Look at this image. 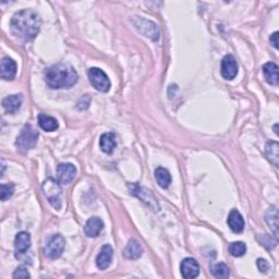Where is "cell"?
Masks as SVG:
<instances>
[{"label":"cell","mask_w":279,"mask_h":279,"mask_svg":"<svg viewBox=\"0 0 279 279\" xmlns=\"http://www.w3.org/2000/svg\"><path fill=\"white\" fill-rule=\"evenodd\" d=\"M262 238H263L262 239V244L267 247V249H272V247L276 246V241L272 239L271 237H269L268 234H264Z\"/></svg>","instance_id":"f1b7e54d"},{"label":"cell","mask_w":279,"mask_h":279,"mask_svg":"<svg viewBox=\"0 0 279 279\" xmlns=\"http://www.w3.org/2000/svg\"><path fill=\"white\" fill-rule=\"evenodd\" d=\"M220 73L226 80H233L238 74V63L232 55H227L221 60Z\"/></svg>","instance_id":"9c48e42d"},{"label":"cell","mask_w":279,"mask_h":279,"mask_svg":"<svg viewBox=\"0 0 279 279\" xmlns=\"http://www.w3.org/2000/svg\"><path fill=\"white\" fill-rule=\"evenodd\" d=\"M128 187L131 191V193L135 196H138L142 202L146 203L148 206L151 208H153L154 210H159V205L158 202L155 196L152 194L151 191L146 190L145 188L141 187L138 183H132V184H128Z\"/></svg>","instance_id":"ba28073f"},{"label":"cell","mask_w":279,"mask_h":279,"mask_svg":"<svg viewBox=\"0 0 279 279\" xmlns=\"http://www.w3.org/2000/svg\"><path fill=\"white\" fill-rule=\"evenodd\" d=\"M41 18L35 11L24 9L17 12L10 22L11 32L17 37L24 41L34 40L40 32Z\"/></svg>","instance_id":"6da1fadb"},{"label":"cell","mask_w":279,"mask_h":279,"mask_svg":"<svg viewBox=\"0 0 279 279\" xmlns=\"http://www.w3.org/2000/svg\"><path fill=\"white\" fill-rule=\"evenodd\" d=\"M15 193V185L12 183H3L2 184V192H0V197L2 201H7Z\"/></svg>","instance_id":"4316f807"},{"label":"cell","mask_w":279,"mask_h":279,"mask_svg":"<svg viewBox=\"0 0 279 279\" xmlns=\"http://www.w3.org/2000/svg\"><path fill=\"white\" fill-rule=\"evenodd\" d=\"M37 141H39V132L31 125H27L23 127L17 138L16 145L21 153H27L36 146Z\"/></svg>","instance_id":"277c9868"},{"label":"cell","mask_w":279,"mask_h":279,"mask_svg":"<svg viewBox=\"0 0 279 279\" xmlns=\"http://www.w3.org/2000/svg\"><path fill=\"white\" fill-rule=\"evenodd\" d=\"M142 253H143V249H142V245L139 241L131 239L125 247V250H123V256L128 259H138L141 257Z\"/></svg>","instance_id":"ac0fdd59"},{"label":"cell","mask_w":279,"mask_h":279,"mask_svg":"<svg viewBox=\"0 0 279 279\" xmlns=\"http://www.w3.org/2000/svg\"><path fill=\"white\" fill-rule=\"evenodd\" d=\"M104 229V222L98 217H91V218L86 221L84 227V232L90 238H96L102 232Z\"/></svg>","instance_id":"9a60e30c"},{"label":"cell","mask_w":279,"mask_h":279,"mask_svg":"<svg viewBox=\"0 0 279 279\" xmlns=\"http://www.w3.org/2000/svg\"><path fill=\"white\" fill-rule=\"evenodd\" d=\"M99 146H101V150L104 153L106 154L113 153L117 146L116 134L114 132H107L102 134L101 140H99Z\"/></svg>","instance_id":"d6986e66"},{"label":"cell","mask_w":279,"mask_h":279,"mask_svg":"<svg viewBox=\"0 0 279 279\" xmlns=\"http://www.w3.org/2000/svg\"><path fill=\"white\" fill-rule=\"evenodd\" d=\"M229 253L231 254L234 257H240L243 256L246 252V245L241 242V241H237V242H232L229 245Z\"/></svg>","instance_id":"484cf974"},{"label":"cell","mask_w":279,"mask_h":279,"mask_svg":"<svg viewBox=\"0 0 279 279\" xmlns=\"http://www.w3.org/2000/svg\"><path fill=\"white\" fill-rule=\"evenodd\" d=\"M31 247V235L27 231H21L16 235L15 250L18 254H24Z\"/></svg>","instance_id":"e0dca14e"},{"label":"cell","mask_w":279,"mask_h":279,"mask_svg":"<svg viewBox=\"0 0 279 279\" xmlns=\"http://www.w3.org/2000/svg\"><path fill=\"white\" fill-rule=\"evenodd\" d=\"M265 154L267 156L268 160L278 167V159H279V145L276 141H269L266 143L265 146Z\"/></svg>","instance_id":"603a6c76"},{"label":"cell","mask_w":279,"mask_h":279,"mask_svg":"<svg viewBox=\"0 0 279 279\" xmlns=\"http://www.w3.org/2000/svg\"><path fill=\"white\" fill-rule=\"evenodd\" d=\"M265 220L267 222V225L274 232L275 237L278 235V210L276 206H271L268 208L265 215Z\"/></svg>","instance_id":"cb8c5ba5"},{"label":"cell","mask_w":279,"mask_h":279,"mask_svg":"<svg viewBox=\"0 0 279 279\" xmlns=\"http://www.w3.org/2000/svg\"><path fill=\"white\" fill-rule=\"evenodd\" d=\"M37 120H39L40 127L43 130H44V131H46V132L56 131V130H57L58 127H59L58 121L56 120L54 117H51V116L45 115V114L39 115V118H37Z\"/></svg>","instance_id":"44dd1931"},{"label":"cell","mask_w":279,"mask_h":279,"mask_svg":"<svg viewBox=\"0 0 279 279\" xmlns=\"http://www.w3.org/2000/svg\"><path fill=\"white\" fill-rule=\"evenodd\" d=\"M65 247H66V240L63 235L54 234L46 242V245L44 247V253L47 257L55 259L63 255Z\"/></svg>","instance_id":"52a82bcc"},{"label":"cell","mask_w":279,"mask_h":279,"mask_svg":"<svg viewBox=\"0 0 279 279\" xmlns=\"http://www.w3.org/2000/svg\"><path fill=\"white\" fill-rule=\"evenodd\" d=\"M12 277H14L15 279L19 278V279H27V278H30L31 275L29 274V271L26 267H18L15 272H14V275H12Z\"/></svg>","instance_id":"83f0119b"},{"label":"cell","mask_w":279,"mask_h":279,"mask_svg":"<svg viewBox=\"0 0 279 279\" xmlns=\"http://www.w3.org/2000/svg\"><path fill=\"white\" fill-rule=\"evenodd\" d=\"M78 73L70 65L59 64L45 71V81L51 89H70L78 82Z\"/></svg>","instance_id":"7a4b0ae2"},{"label":"cell","mask_w":279,"mask_h":279,"mask_svg":"<svg viewBox=\"0 0 279 279\" xmlns=\"http://www.w3.org/2000/svg\"><path fill=\"white\" fill-rule=\"evenodd\" d=\"M278 35L279 33L278 32H274L270 37H269V42H270V44L274 46L276 49H278V44H279V42H278Z\"/></svg>","instance_id":"4dcf8cb0"},{"label":"cell","mask_w":279,"mask_h":279,"mask_svg":"<svg viewBox=\"0 0 279 279\" xmlns=\"http://www.w3.org/2000/svg\"><path fill=\"white\" fill-rule=\"evenodd\" d=\"M256 265H257V268L259 269V271H261V272H267V270L270 267L268 262L264 258H258L257 262H256Z\"/></svg>","instance_id":"f546056e"},{"label":"cell","mask_w":279,"mask_h":279,"mask_svg":"<svg viewBox=\"0 0 279 279\" xmlns=\"http://www.w3.org/2000/svg\"><path fill=\"white\" fill-rule=\"evenodd\" d=\"M18 66L16 61L10 57H4L0 64V77L6 81H12L16 78Z\"/></svg>","instance_id":"7c38bea8"},{"label":"cell","mask_w":279,"mask_h":279,"mask_svg":"<svg viewBox=\"0 0 279 279\" xmlns=\"http://www.w3.org/2000/svg\"><path fill=\"white\" fill-rule=\"evenodd\" d=\"M210 271L216 278H228L230 275V270H229L228 266L225 263L214 264L212 268H210Z\"/></svg>","instance_id":"d4e9b609"},{"label":"cell","mask_w":279,"mask_h":279,"mask_svg":"<svg viewBox=\"0 0 279 279\" xmlns=\"http://www.w3.org/2000/svg\"><path fill=\"white\" fill-rule=\"evenodd\" d=\"M42 190L44 192L49 204L57 210H59L61 208V205H63V189H61V183L59 181H56L53 178H48L43 182Z\"/></svg>","instance_id":"3957f363"},{"label":"cell","mask_w":279,"mask_h":279,"mask_svg":"<svg viewBox=\"0 0 279 279\" xmlns=\"http://www.w3.org/2000/svg\"><path fill=\"white\" fill-rule=\"evenodd\" d=\"M77 176L76 166L70 163H63L57 167V178L61 184H69Z\"/></svg>","instance_id":"30bf717a"},{"label":"cell","mask_w":279,"mask_h":279,"mask_svg":"<svg viewBox=\"0 0 279 279\" xmlns=\"http://www.w3.org/2000/svg\"><path fill=\"white\" fill-rule=\"evenodd\" d=\"M22 103L23 96L21 94L10 95L3 99V107L7 114H15L21 108Z\"/></svg>","instance_id":"2e32d148"},{"label":"cell","mask_w":279,"mask_h":279,"mask_svg":"<svg viewBox=\"0 0 279 279\" xmlns=\"http://www.w3.org/2000/svg\"><path fill=\"white\" fill-rule=\"evenodd\" d=\"M88 77L91 84L94 86L97 91L102 93H107L110 90V80L107 74L102 69H99V68H91V69H89Z\"/></svg>","instance_id":"8992f818"},{"label":"cell","mask_w":279,"mask_h":279,"mask_svg":"<svg viewBox=\"0 0 279 279\" xmlns=\"http://www.w3.org/2000/svg\"><path fill=\"white\" fill-rule=\"evenodd\" d=\"M155 179L158 183L160 188L167 189L171 183V175L168 171V169L164 168V167H158V168L155 170Z\"/></svg>","instance_id":"7402d4cb"},{"label":"cell","mask_w":279,"mask_h":279,"mask_svg":"<svg viewBox=\"0 0 279 279\" xmlns=\"http://www.w3.org/2000/svg\"><path fill=\"white\" fill-rule=\"evenodd\" d=\"M264 78L270 85H278V66L275 63H267L263 66Z\"/></svg>","instance_id":"ffe728a7"},{"label":"cell","mask_w":279,"mask_h":279,"mask_svg":"<svg viewBox=\"0 0 279 279\" xmlns=\"http://www.w3.org/2000/svg\"><path fill=\"white\" fill-rule=\"evenodd\" d=\"M275 133H276V134H278V132H277V125L275 126Z\"/></svg>","instance_id":"1f68e13d"},{"label":"cell","mask_w":279,"mask_h":279,"mask_svg":"<svg viewBox=\"0 0 279 279\" xmlns=\"http://www.w3.org/2000/svg\"><path fill=\"white\" fill-rule=\"evenodd\" d=\"M131 22L134 28L147 39L152 41H157L159 39V30L156 23L141 17H133L131 19Z\"/></svg>","instance_id":"5b68a950"},{"label":"cell","mask_w":279,"mask_h":279,"mask_svg":"<svg viewBox=\"0 0 279 279\" xmlns=\"http://www.w3.org/2000/svg\"><path fill=\"white\" fill-rule=\"evenodd\" d=\"M114 255V249L110 244H105L102 246L98 255L96 257V265L99 269L105 270L109 267Z\"/></svg>","instance_id":"4fadbf2b"},{"label":"cell","mask_w":279,"mask_h":279,"mask_svg":"<svg viewBox=\"0 0 279 279\" xmlns=\"http://www.w3.org/2000/svg\"><path fill=\"white\" fill-rule=\"evenodd\" d=\"M227 222L229 228L231 229V231L234 233H241L244 229V219L242 215L240 214L239 210L232 209L228 215Z\"/></svg>","instance_id":"5bb4252c"},{"label":"cell","mask_w":279,"mask_h":279,"mask_svg":"<svg viewBox=\"0 0 279 279\" xmlns=\"http://www.w3.org/2000/svg\"><path fill=\"white\" fill-rule=\"evenodd\" d=\"M181 275L185 279H194L200 274V265L192 257L184 258L180 264Z\"/></svg>","instance_id":"8fae6325"}]
</instances>
